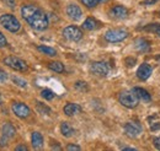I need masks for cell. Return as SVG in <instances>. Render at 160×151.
Here are the masks:
<instances>
[{"instance_id":"1","label":"cell","mask_w":160,"mask_h":151,"mask_svg":"<svg viewBox=\"0 0 160 151\" xmlns=\"http://www.w3.org/2000/svg\"><path fill=\"white\" fill-rule=\"evenodd\" d=\"M30 26L37 31H43L48 27V16L41 10L40 7L36 9V11L26 20Z\"/></svg>"},{"instance_id":"2","label":"cell","mask_w":160,"mask_h":151,"mask_svg":"<svg viewBox=\"0 0 160 151\" xmlns=\"http://www.w3.org/2000/svg\"><path fill=\"white\" fill-rule=\"evenodd\" d=\"M0 23L11 33H16L21 30L20 21L11 14H4L0 16Z\"/></svg>"},{"instance_id":"3","label":"cell","mask_w":160,"mask_h":151,"mask_svg":"<svg viewBox=\"0 0 160 151\" xmlns=\"http://www.w3.org/2000/svg\"><path fill=\"white\" fill-rule=\"evenodd\" d=\"M118 101L121 102V105H123L127 108H134L137 107L139 98L133 91H122L118 95Z\"/></svg>"},{"instance_id":"4","label":"cell","mask_w":160,"mask_h":151,"mask_svg":"<svg viewBox=\"0 0 160 151\" xmlns=\"http://www.w3.org/2000/svg\"><path fill=\"white\" fill-rule=\"evenodd\" d=\"M4 64L8 65L9 68L16 70V71H26L28 69V65L26 64L25 60H22L20 58L14 57V56H9V57H5L2 59Z\"/></svg>"},{"instance_id":"5","label":"cell","mask_w":160,"mask_h":151,"mask_svg":"<svg viewBox=\"0 0 160 151\" xmlns=\"http://www.w3.org/2000/svg\"><path fill=\"white\" fill-rule=\"evenodd\" d=\"M128 37V32L126 30H108L105 33V39L110 43L121 42Z\"/></svg>"},{"instance_id":"6","label":"cell","mask_w":160,"mask_h":151,"mask_svg":"<svg viewBox=\"0 0 160 151\" xmlns=\"http://www.w3.org/2000/svg\"><path fill=\"white\" fill-rule=\"evenodd\" d=\"M63 36L67 39H69V41L77 42V41H80L82 38V31L80 30L78 26L70 25V26H67L63 30Z\"/></svg>"},{"instance_id":"7","label":"cell","mask_w":160,"mask_h":151,"mask_svg":"<svg viewBox=\"0 0 160 151\" xmlns=\"http://www.w3.org/2000/svg\"><path fill=\"white\" fill-rule=\"evenodd\" d=\"M90 71L98 76H106L110 71V68L105 61H94L90 65Z\"/></svg>"},{"instance_id":"8","label":"cell","mask_w":160,"mask_h":151,"mask_svg":"<svg viewBox=\"0 0 160 151\" xmlns=\"http://www.w3.org/2000/svg\"><path fill=\"white\" fill-rule=\"evenodd\" d=\"M11 108H12V112L15 113V115L19 117V118H22V119L23 118H27L30 115V113H31L28 106L25 105V103H22V102H15V103H12Z\"/></svg>"},{"instance_id":"9","label":"cell","mask_w":160,"mask_h":151,"mask_svg":"<svg viewBox=\"0 0 160 151\" xmlns=\"http://www.w3.org/2000/svg\"><path fill=\"white\" fill-rule=\"evenodd\" d=\"M142 132V127L138 123H133V122H129L124 125V133L129 136V138H136L139 133Z\"/></svg>"},{"instance_id":"10","label":"cell","mask_w":160,"mask_h":151,"mask_svg":"<svg viewBox=\"0 0 160 151\" xmlns=\"http://www.w3.org/2000/svg\"><path fill=\"white\" fill-rule=\"evenodd\" d=\"M110 16L113 19H126L128 16V10L124 6L116 5L110 10Z\"/></svg>"},{"instance_id":"11","label":"cell","mask_w":160,"mask_h":151,"mask_svg":"<svg viewBox=\"0 0 160 151\" xmlns=\"http://www.w3.org/2000/svg\"><path fill=\"white\" fill-rule=\"evenodd\" d=\"M152 71H153V69H152V66L149 65V64H142L139 68H138V70H137V76H138V79L142 80V81H144V80H147V79H149V76L152 75Z\"/></svg>"},{"instance_id":"12","label":"cell","mask_w":160,"mask_h":151,"mask_svg":"<svg viewBox=\"0 0 160 151\" xmlns=\"http://www.w3.org/2000/svg\"><path fill=\"white\" fill-rule=\"evenodd\" d=\"M67 15L72 20H79L82 15V12H81V9L78 5L70 4V5L67 6Z\"/></svg>"},{"instance_id":"13","label":"cell","mask_w":160,"mask_h":151,"mask_svg":"<svg viewBox=\"0 0 160 151\" xmlns=\"http://www.w3.org/2000/svg\"><path fill=\"white\" fill-rule=\"evenodd\" d=\"M1 135L6 136L8 139H12L16 135V129L11 123H4L1 128Z\"/></svg>"},{"instance_id":"14","label":"cell","mask_w":160,"mask_h":151,"mask_svg":"<svg viewBox=\"0 0 160 151\" xmlns=\"http://www.w3.org/2000/svg\"><path fill=\"white\" fill-rule=\"evenodd\" d=\"M64 113L67 114L68 117H72V115H75L81 112V107L77 103H67L63 108Z\"/></svg>"},{"instance_id":"15","label":"cell","mask_w":160,"mask_h":151,"mask_svg":"<svg viewBox=\"0 0 160 151\" xmlns=\"http://www.w3.org/2000/svg\"><path fill=\"white\" fill-rule=\"evenodd\" d=\"M100 26V23L98 22V20H95L94 17H88V19L84 21L82 23V28L84 30H88V31H92V30H96L98 27Z\"/></svg>"},{"instance_id":"16","label":"cell","mask_w":160,"mask_h":151,"mask_svg":"<svg viewBox=\"0 0 160 151\" xmlns=\"http://www.w3.org/2000/svg\"><path fill=\"white\" fill-rule=\"evenodd\" d=\"M31 141L33 149H41L43 146V136L38 132H33L31 135Z\"/></svg>"},{"instance_id":"17","label":"cell","mask_w":160,"mask_h":151,"mask_svg":"<svg viewBox=\"0 0 160 151\" xmlns=\"http://www.w3.org/2000/svg\"><path fill=\"white\" fill-rule=\"evenodd\" d=\"M132 91H133L134 94L138 96V98H139V100H143L144 102H149V101L152 100V97H150L149 92H148L147 90L142 89V87H134Z\"/></svg>"},{"instance_id":"18","label":"cell","mask_w":160,"mask_h":151,"mask_svg":"<svg viewBox=\"0 0 160 151\" xmlns=\"http://www.w3.org/2000/svg\"><path fill=\"white\" fill-rule=\"evenodd\" d=\"M60 132H62V134H63L65 138H69V136H72V135L74 134V129L72 128V125H70L69 123L63 122V123L60 124Z\"/></svg>"},{"instance_id":"19","label":"cell","mask_w":160,"mask_h":151,"mask_svg":"<svg viewBox=\"0 0 160 151\" xmlns=\"http://www.w3.org/2000/svg\"><path fill=\"white\" fill-rule=\"evenodd\" d=\"M136 48L139 51V52H144V53H147V52H149L150 51V46H149V42H147L145 39H138L137 42H136Z\"/></svg>"},{"instance_id":"20","label":"cell","mask_w":160,"mask_h":151,"mask_svg":"<svg viewBox=\"0 0 160 151\" xmlns=\"http://www.w3.org/2000/svg\"><path fill=\"white\" fill-rule=\"evenodd\" d=\"M37 49H38L40 52H42V53L49 56V57H54V56H57V51H56L54 48H52V47H48V46H38Z\"/></svg>"},{"instance_id":"21","label":"cell","mask_w":160,"mask_h":151,"mask_svg":"<svg viewBox=\"0 0 160 151\" xmlns=\"http://www.w3.org/2000/svg\"><path fill=\"white\" fill-rule=\"evenodd\" d=\"M48 68L51 70L56 71V73H63L64 71V65L60 61H51V63H48Z\"/></svg>"},{"instance_id":"22","label":"cell","mask_w":160,"mask_h":151,"mask_svg":"<svg viewBox=\"0 0 160 151\" xmlns=\"http://www.w3.org/2000/svg\"><path fill=\"white\" fill-rule=\"evenodd\" d=\"M36 107H37V111L41 114H51V112H52L49 107H47L46 105H43L41 102H36Z\"/></svg>"},{"instance_id":"23","label":"cell","mask_w":160,"mask_h":151,"mask_svg":"<svg viewBox=\"0 0 160 151\" xmlns=\"http://www.w3.org/2000/svg\"><path fill=\"white\" fill-rule=\"evenodd\" d=\"M145 31H150V32H154L157 33L160 37V23H150L145 27Z\"/></svg>"},{"instance_id":"24","label":"cell","mask_w":160,"mask_h":151,"mask_svg":"<svg viewBox=\"0 0 160 151\" xmlns=\"http://www.w3.org/2000/svg\"><path fill=\"white\" fill-rule=\"evenodd\" d=\"M74 86H75V89H77V90L82 91V92H85V91H88V90H89V86H88V84H86L85 81H77Z\"/></svg>"},{"instance_id":"25","label":"cell","mask_w":160,"mask_h":151,"mask_svg":"<svg viewBox=\"0 0 160 151\" xmlns=\"http://www.w3.org/2000/svg\"><path fill=\"white\" fill-rule=\"evenodd\" d=\"M41 96H42L44 100H48V101H51V100H53V98H54V94H53V91H51V90H48V89L42 90Z\"/></svg>"},{"instance_id":"26","label":"cell","mask_w":160,"mask_h":151,"mask_svg":"<svg viewBox=\"0 0 160 151\" xmlns=\"http://www.w3.org/2000/svg\"><path fill=\"white\" fill-rule=\"evenodd\" d=\"M12 81L18 85V86H20V87H26L27 86V81H25L23 79H20V77H18V76H12Z\"/></svg>"},{"instance_id":"27","label":"cell","mask_w":160,"mask_h":151,"mask_svg":"<svg viewBox=\"0 0 160 151\" xmlns=\"http://www.w3.org/2000/svg\"><path fill=\"white\" fill-rule=\"evenodd\" d=\"M81 2H82L86 7L91 9V7H95L100 1H99V0H81Z\"/></svg>"},{"instance_id":"28","label":"cell","mask_w":160,"mask_h":151,"mask_svg":"<svg viewBox=\"0 0 160 151\" xmlns=\"http://www.w3.org/2000/svg\"><path fill=\"white\" fill-rule=\"evenodd\" d=\"M6 6H9L10 9H14L15 7V5H16V1L15 0H1Z\"/></svg>"},{"instance_id":"29","label":"cell","mask_w":160,"mask_h":151,"mask_svg":"<svg viewBox=\"0 0 160 151\" xmlns=\"http://www.w3.org/2000/svg\"><path fill=\"white\" fill-rule=\"evenodd\" d=\"M67 150L68 151H80L81 150V148H80L79 145H75V144H69V145L67 146Z\"/></svg>"},{"instance_id":"30","label":"cell","mask_w":160,"mask_h":151,"mask_svg":"<svg viewBox=\"0 0 160 151\" xmlns=\"http://www.w3.org/2000/svg\"><path fill=\"white\" fill-rule=\"evenodd\" d=\"M10 139H8L6 136H4V135H1V138H0V146L2 148V146H6L8 145V141H9Z\"/></svg>"},{"instance_id":"31","label":"cell","mask_w":160,"mask_h":151,"mask_svg":"<svg viewBox=\"0 0 160 151\" xmlns=\"http://www.w3.org/2000/svg\"><path fill=\"white\" fill-rule=\"evenodd\" d=\"M126 64H127V66H133L136 64V58H127Z\"/></svg>"},{"instance_id":"32","label":"cell","mask_w":160,"mask_h":151,"mask_svg":"<svg viewBox=\"0 0 160 151\" xmlns=\"http://www.w3.org/2000/svg\"><path fill=\"white\" fill-rule=\"evenodd\" d=\"M5 46H8V42H6V38L5 36L0 32V47H5Z\"/></svg>"},{"instance_id":"33","label":"cell","mask_w":160,"mask_h":151,"mask_svg":"<svg viewBox=\"0 0 160 151\" xmlns=\"http://www.w3.org/2000/svg\"><path fill=\"white\" fill-rule=\"evenodd\" d=\"M6 79H8V74H6L5 71L0 70V82H4V81H6Z\"/></svg>"},{"instance_id":"34","label":"cell","mask_w":160,"mask_h":151,"mask_svg":"<svg viewBox=\"0 0 160 151\" xmlns=\"http://www.w3.org/2000/svg\"><path fill=\"white\" fill-rule=\"evenodd\" d=\"M153 144H154V146H155L158 150H160V138H155V139L153 140Z\"/></svg>"},{"instance_id":"35","label":"cell","mask_w":160,"mask_h":151,"mask_svg":"<svg viewBox=\"0 0 160 151\" xmlns=\"http://www.w3.org/2000/svg\"><path fill=\"white\" fill-rule=\"evenodd\" d=\"M15 150L16 151H27L28 149H27V146H25V145H19V146H16Z\"/></svg>"},{"instance_id":"36","label":"cell","mask_w":160,"mask_h":151,"mask_svg":"<svg viewBox=\"0 0 160 151\" xmlns=\"http://www.w3.org/2000/svg\"><path fill=\"white\" fill-rule=\"evenodd\" d=\"M52 149L53 150H62V148H60L59 145H53V144H52Z\"/></svg>"},{"instance_id":"37","label":"cell","mask_w":160,"mask_h":151,"mask_svg":"<svg viewBox=\"0 0 160 151\" xmlns=\"http://www.w3.org/2000/svg\"><path fill=\"white\" fill-rule=\"evenodd\" d=\"M123 150H124V151H134L136 149H133V148H124Z\"/></svg>"},{"instance_id":"38","label":"cell","mask_w":160,"mask_h":151,"mask_svg":"<svg viewBox=\"0 0 160 151\" xmlns=\"http://www.w3.org/2000/svg\"><path fill=\"white\" fill-rule=\"evenodd\" d=\"M157 60H158V61H160V54L158 56V57H157Z\"/></svg>"},{"instance_id":"39","label":"cell","mask_w":160,"mask_h":151,"mask_svg":"<svg viewBox=\"0 0 160 151\" xmlns=\"http://www.w3.org/2000/svg\"><path fill=\"white\" fill-rule=\"evenodd\" d=\"M100 2H105V1H107V0H99Z\"/></svg>"},{"instance_id":"40","label":"cell","mask_w":160,"mask_h":151,"mask_svg":"<svg viewBox=\"0 0 160 151\" xmlns=\"http://www.w3.org/2000/svg\"><path fill=\"white\" fill-rule=\"evenodd\" d=\"M0 103H1V95H0Z\"/></svg>"}]
</instances>
